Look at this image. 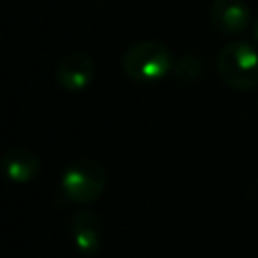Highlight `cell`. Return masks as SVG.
<instances>
[{
    "label": "cell",
    "instance_id": "4",
    "mask_svg": "<svg viewBox=\"0 0 258 258\" xmlns=\"http://www.w3.org/2000/svg\"><path fill=\"white\" fill-rule=\"evenodd\" d=\"M69 232L77 252L93 258L101 250V220L91 210H77L69 222Z\"/></svg>",
    "mask_w": 258,
    "mask_h": 258
},
{
    "label": "cell",
    "instance_id": "1",
    "mask_svg": "<svg viewBox=\"0 0 258 258\" xmlns=\"http://www.w3.org/2000/svg\"><path fill=\"white\" fill-rule=\"evenodd\" d=\"M216 71L232 91H252L258 87V50L246 40L228 42L216 58Z\"/></svg>",
    "mask_w": 258,
    "mask_h": 258
},
{
    "label": "cell",
    "instance_id": "7",
    "mask_svg": "<svg viewBox=\"0 0 258 258\" xmlns=\"http://www.w3.org/2000/svg\"><path fill=\"white\" fill-rule=\"evenodd\" d=\"M2 169L12 183H28L38 175L40 161L26 147H10L2 157Z\"/></svg>",
    "mask_w": 258,
    "mask_h": 258
},
{
    "label": "cell",
    "instance_id": "8",
    "mask_svg": "<svg viewBox=\"0 0 258 258\" xmlns=\"http://www.w3.org/2000/svg\"><path fill=\"white\" fill-rule=\"evenodd\" d=\"M171 73L181 83H194L202 77V60L196 54H181L173 60Z\"/></svg>",
    "mask_w": 258,
    "mask_h": 258
},
{
    "label": "cell",
    "instance_id": "5",
    "mask_svg": "<svg viewBox=\"0 0 258 258\" xmlns=\"http://www.w3.org/2000/svg\"><path fill=\"white\" fill-rule=\"evenodd\" d=\"M95 79V62L83 52H71L56 67V81L69 93L85 91Z\"/></svg>",
    "mask_w": 258,
    "mask_h": 258
},
{
    "label": "cell",
    "instance_id": "6",
    "mask_svg": "<svg viewBox=\"0 0 258 258\" xmlns=\"http://www.w3.org/2000/svg\"><path fill=\"white\" fill-rule=\"evenodd\" d=\"M210 20L224 34H240L252 22V12L244 0H214Z\"/></svg>",
    "mask_w": 258,
    "mask_h": 258
},
{
    "label": "cell",
    "instance_id": "9",
    "mask_svg": "<svg viewBox=\"0 0 258 258\" xmlns=\"http://www.w3.org/2000/svg\"><path fill=\"white\" fill-rule=\"evenodd\" d=\"M252 38L258 42V18L254 20V24H252Z\"/></svg>",
    "mask_w": 258,
    "mask_h": 258
},
{
    "label": "cell",
    "instance_id": "2",
    "mask_svg": "<svg viewBox=\"0 0 258 258\" xmlns=\"http://www.w3.org/2000/svg\"><path fill=\"white\" fill-rule=\"evenodd\" d=\"M123 73L135 83H157L173 69L169 48L157 40H139L131 44L121 60Z\"/></svg>",
    "mask_w": 258,
    "mask_h": 258
},
{
    "label": "cell",
    "instance_id": "3",
    "mask_svg": "<svg viewBox=\"0 0 258 258\" xmlns=\"http://www.w3.org/2000/svg\"><path fill=\"white\" fill-rule=\"evenodd\" d=\"M107 185V173L103 165L95 159H77L69 163L60 175L62 196L73 204H93L97 202Z\"/></svg>",
    "mask_w": 258,
    "mask_h": 258
}]
</instances>
